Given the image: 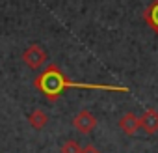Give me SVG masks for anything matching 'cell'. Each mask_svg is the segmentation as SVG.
I'll use <instances>...</instances> for the list:
<instances>
[{
  "instance_id": "obj_4",
  "label": "cell",
  "mask_w": 158,
  "mask_h": 153,
  "mask_svg": "<svg viewBox=\"0 0 158 153\" xmlns=\"http://www.w3.org/2000/svg\"><path fill=\"white\" fill-rule=\"evenodd\" d=\"M139 129L145 134H156L158 133V110L156 108H147L139 116Z\"/></svg>"
},
{
  "instance_id": "obj_3",
  "label": "cell",
  "mask_w": 158,
  "mask_h": 153,
  "mask_svg": "<svg viewBox=\"0 0 158 153\" xmlns=\"http://www.w3.org/2000/svg\"><path fill=\"white\" fill-rule=\"evenodd\" d=\"M97 118L89 112V110H80L74 118H73V127L78 131V133H82V134H89V133H93L95 131V127H97Z\"/></svg>"
},
{
  "instance_id": "obj_2",
  "label": "cell",
  "mask_w": 158,
  "mask_h": 153,
  "mask_svg": "<svg viewBox=\"0 0 158 153\" xmlns=\"http://www.w3.org/2000/svg\"><path fill=\"white\" fill-rule=\"evenodd\" d=\"M47 60H48V54H47V50H45L39 43H32V45L26 47L24 52H23V62H24V65L30 67V69H39V67H43V65L47 63Z\"/></svg>"
},
{
  "instance_id": "obj_1",
  "label": "cell",
  "mask_w": 158,
  "mask_h": 153,
  "mask_svg": "<svg viewBox=\"0 0 158 153\" xmlns=\"http://www.w3.org/2000/svg\"><path fill=\"white\" fill-rule=\"evenodd\" d=\"M34 88L37 92H41L50 103L58 101V97L69 90V88H80V90H101V92H119V94H127L128 88L127 86H119V84H97V82H76L56 65V63H48L35 79H34Z\"/></svg>"
},
{
  "instance_id": "obj_5",
  "label": "cell",
  "mask_w": 158,
  "mask_h": 153,
  "mask_svg": "<svg viewBox=\"0 0 158 153\" xmlns=\"http://www.w3.org/2000/svg\"><path fill=\"white\" fill-rule=\"evenodd\" d=\"M119 129H121L125 134H128V136L136 134V133L139 131V116H136L134 112L123 114V116L119 118Z\"/></svg>"
},
{
  "instance_id": "obj_7",
  "label": "cell",
  "mask_w": 158,
  "mask_h": 153,
  "mask_svg": "<svg viewBox=\"0 0 158 153\" xmlns=\"http://www.w3.org/2000/svg\"><path fill=\"white\" fill-rule=\"evenodd\" d=\"M61 153H82V146L78 144L76 140H65L61 144Z\"/></svg>"
},
{
  "instance_id": "obj_6",
  "label": "cell",
  "mask_w": 158,
  "mask_h": 153,
  "mask_svg": "<svg viewBox=\"0 0 158 153\" xmlns=\"http://www.w3.org/2000/svg\"><path fill=\"white\" fill-rule=\"evenodd\" d=\"M28 123H30V127H32V129L41 131V129H45V127H47V123H48V116H47V112H45V110L35 108V110H32V112H30V116H28Z\"/></svg>"
},
{
  "instance_id": "obj_8",
  "label": "cell",
  "mask_w": 158,
  "mask_h": 153,
  "mask_svg": "<svg viewBox=\"0 0 158 153\" xmlns=\"http://www.w3.org/2000/svg\"><path fill=\"white\" fill-rule=\"evenodd\" d=\"M82 153H101V151H99L93 144H88V146H84V147H82Z\"/></svg>"
}]
</instances>
